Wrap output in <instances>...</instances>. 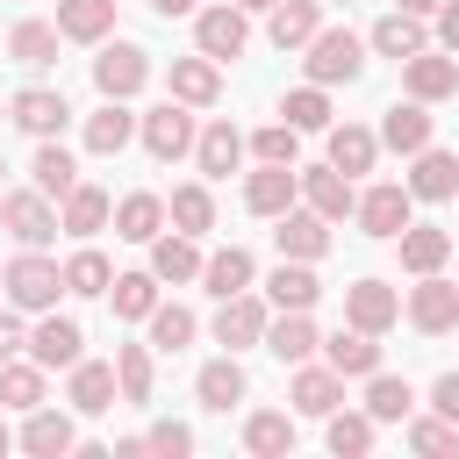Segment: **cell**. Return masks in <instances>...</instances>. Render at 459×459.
<instances>
[{
	"instance_id": "4dcf8cb0",
	"label": "cell",
	"mask_w": 459,
	"mask_h": 459,
	"mask_svg": "<svg viewBox=\"0 0 459 459\" xmlns=\"http://www.w3.org/2000/svg\"><path fill=\"white\" fill-rule=\"evenodd\" d=\"M258 280V258L244 251V244H222V251H201V287L222 301V294H244Z\"/></svg>"
},
{
	"instance_id": "f6af8a7d",
	"label": "cell",
	"mask_w": 459,
	"mask_h": 459,
	"mask_svg": "<svg viewBox=\"0 0 459 459\" xmlns=\"http://www.w3.org/2000/svg\"><path fill=\"white\" fill-rule=\"evenodd\" d=\"M57 43H65L57 22H14L7 29V57L14 65H57Z\"/></svg>"
},
{
	"instance_id": "9a60e30c",
	"label": "cell",
	"mask_w": 459,
	"mask_h": 459,
	"mask_svg": "<svg viewBox=\"0 0 459 459\" xmlns=\"http://www.w3.org/2000/svg\"><path fill=\"white\" fill-rule=\"evenodd\" d=\"M301 201V165H258L244 172V208L251 215H287Z\"/></svg>"
},
{
	"instance_id": "30bf717a",
	"label": "cell",
	"mask_w": 459,
	"mask_h": 459,
	"mask_svg": "<svg viewBox=\"0 0 459 459\" xmlns=\"http://www.w3.org/2000/svg\"><path fill=\"white\" fill-rule=\"evenodd\" d=\"M29 359H36L43 373H57V366L72 373V366L86 359V330H79L72 316H57V308H43V316H36V330H29Z\"/></svg>"
},
{
	"instance_id": "ffe728a7",
	"label": "cell",
	"mask_w": 459,
	"mask_h": 459,
	"mask_svg": "<svg viewBox=\"0 0 459 459\" xmlns=\"http://www.w3.org/2000/svg\"><path fill=\"white\" fill-rule=\"evenodd\" d=\"M115 359H79L72 366V387H65V402H72V416H108L115 409Z\"/></svg>"
},
{
	"instance_id": "7dc6e473",
	"label": "cell",
	"mask_w": 459,
	"mask_h": 459,
	"mask_svg": "<svg viewBox=\"0 0 459 459\" xmlns=\"http://www.w3.org/2000/svg\"><path fill=\"white\" fill-rule=\"evenodd\" d=\"M151 344H115V387H122V402L129 409H143L151 402Z\"/></svg>"
},
{
	"instance_id": "9c48e42d",
	"label": "cell",
	"mask_w": 459,
	"mask_h": 459,
	"mask_svg": "<svg viewBox=\"0 0 459 459\" xmlns=\"http://www.w3.org/2000/svg\"><path fill=\"white\" fill-rule=\"evenodd\" d=\"M265 323H273V308H265L251 287L215 301V344H222V351H251V344H265Z\"/></svg>"
},
{
	"instance_id": "d590c367",
	"label": "cell",
	"mask_w": 459,
	"mask_h": 459,
	"mask_svg": "<svg viewBox=\"0 0 459 459\" xmlns=\"http://www.w3.org/2000/svg\"><path fill=\"white\" fill-rule=\"evenodd\" d=\"M394 251H402L409 273H445V258H452V230H437V222H409V230L394 237Z\"/></svg>"
},
{
	"instance_id": "60d3db41",
	"label": "cell",
	"mask_w": 459,
	"mask_h": 459,
	"mask_svg": "<svg viewBox=\"0 0 459 459\" xmlns=\"http://www.w3.org/2000/svg\"><path fill=\"white\" fill-rule=\"evenodd\" d=\"M409 409H416V387L402 373H366V416L373 423H409Z\"/></svg>"
},
{
	"instance_id": "6da1fadb",
	"label": "cell",
	"mask_w": 459,
	"mask_h": 459,
	"mask_svg": "<svg viewBox=\"0 0 459 459\" xmlns=\"http://www.w3.org/2000/svg\"><path fill=\"white\" fill-rule=\"evenodd\" d=\"M57 294H65V273H57V258H43V251H22V258L0 273V301L22 308V316L57 308Z\"/></svg>"
},
{
	"instance_id": "7402d4cb",
	"label": "cell",
	"mask_w": 459,
	"mask_h": 459,
	"mask_svg": "<svg viewBox=\"0 0 459 459\" xmlns=\"http://www.w3.org/2000/svg\"><path fill=\"white\" fill-rule=\"evenodd\" d=\"M316 301H323V280L308 258H280L265 273V308H316Z\"/></svg>"
},
{
	"instance_id": "91938a15",
	"label": "cell",
	"mask_w": 459,
	"mask_h": 459,
	"mask_svg": "<svg viewBox=\"0 0 459 459\" xmlns=\"http://www.w3.org/2000/svg\"><path fill=\"white\" fill-rule=\"evenodd\" d=\"M237 7H244V14H265V7H273V0H237Z\"/></svg>"
},
{
	"instance_id": "d6a6232c",
	"label": "cell",
	"mask_w": 459,
	"mask_h": 459,
	"mask_svg": "<svg viewBox=\"0 0 459 459\" xmlns=\"http://www.w3.org/2000/svg\"><path fill=\"white\" fill-rule=\"evenodd\" d=\"M129 143H136L129 100H100V108L86 115V151H93V158H115V151H129Z\"/></svg>"
},
{
	"instance_id": "83f0119b",
	"label": "cell",
	"mask_w": 459,
	"mask_h": 459,
	"mask_svg": "<svg viewBox=\"0 0 459 459\" xmlns=\"http://www.w3.org/2000/svg\"><path fill=\"white\" fill-rule=\"evenodd\" d=\"M323 136H330V165H337L344 179H359V172L380 165V136H373L366 122H330Z\"/></svg>"
},
{
	"instance_id": "11a10c76",
	"label": "cell",
	"mask_w": 459,
	"mask_h": 459,
	"mask_svg": "<svg viewBox=\"0 0 459 459\" xmlns=\"http://www.w3.org/2000/svg\"><path fill=\"white\" fill-rule=\"evenodd\" d=\"M430 409H437L445 423H459V373H437V380H430Z\"/></svg>"
},
{
	"instance_id": "7c38bea8",
	"label": "cell",
	"mask_w": 459,
	"mask_h": 459,
	"mask_svg": "<svg viewBox=\"0 0 459 459\" xmlns=\"http://www.w3.org/2000/svg\"><path fill=\"white\" fill-rule=\"evenodd\" d=\"M14 445H22V452H36V459H65V452H79V423H72L65 409L36 402V409H22V430H14Z\"/></svg>"
},
{
	"instance_id": "be15d7a7",
	"label": "cell",
	"mask_w": 459,
	"mask_h": 459,
	"mask_svg": "<svg viewBox=\"0 0 459 459\" xmlns=\"http://www.w3.org/2000/svg\"><path fill=\"white\" fill-rule=\"evenodd\" d=\"M0 186H7V158H0Z\"/></svg>"
},
{
	"instance_id": "6f0895ef",
	"label": "cell",
	"mask_w": 459,
	"mask_h": 459,
	"mask_svg": "<svg viewBox=\"0 0 459 459\" xmlns=\"http://www.w3.org/2000/svg\"><path fill=\"white\" fill-rule=\"evenodd\" d=\"M394 7H402V14H423V22H430V14L445 7V0H394Z\"/></svg>"
},
{
	"instance_id": "4316f807",
	"label": "cell",
	"mask_w": 459,
	"mask_h": 459,
	"mask_svg": "<svg viewBox=\"0 0 459 459\" xmlns=\"http://www.w3.org/2000/svg\"><path fill=\"white\" fill-rule=\"evenodd\" d=\"M373 136H380V151L416 158V151L430 143V108H423V100H394V108L380 115V129H373Z\"/></svg>"
},
{
	"instance_id": "d6986e66",
	"label": "cell",
	"mask_w": 459,
	"mask_h": 459,
	"mask_svg": "<svg viewBox=\"0 0 459 459\" xmlns=\"http://www.w3.org/2000/svg\"><path fill=\"white\" fill-rule=\"evenodd\" d=\"M265 351H273L280 366H301V359L323 351V330L308 323V308H280V316L265 323Z\"/></svg>"
},
{
	"instance_id": "b9f144b4",
	"label": "cell",
	"mask_w": 459,
	"mask_h": 459,
	"mask_svg": "<svg viewBox=\"0 0 459 459\" xmlns=\"http://www.w3.org/2000/svg\"><path fill=\"white\" fill-rule=\"evenodd\" d=\"M165 222H172V230H186V237H208V230H215V194H208L201 179H194V186H172Z\"/></svg>"
},
{
	"instance_id": "603a6c76",
	"label": "cell",
	"mask_w": 459,
	"mask_h": 459,
	"mask_svg": "<svg viewBox=\"0 0 459 459\" xmlns=\"http://www.w3.org/2000/svg\"><path fill=\"white\" fill-rule=\"evenodd\" d=\"M194 394H201V409H215V416H230L244 394H251V380H244V366H237V351H222V359H208L201 373H194Z\"/></svg>"
},
{
	"instance_id": "2e32d148",
	"label": "cell",
	"mask_w": 459,
	"mask_h": 459,
	"mask_svg": "<svg viewBox=\"0 0 459 459\" xmlns=\"http://www.w3.org/2000/svg\"><path fill=\"white\" fill-rule=\"evenodd\" d=\"M273 244H280V258H308V265H316V258L330 251V222L294 201L287 215H273Z\"/></svg>"
},
{
	"instance_id": "484cf974",
	"label": "cell",
	"mask_w": 459,
	"mask_h": 459,
	"mask_svg": "<svg viewBox=\"0 0 459 459\" xmlns=\"http://www.w3.org/2000/svg\"><path fill=\"white\" fill-rule=\"evenodd\" d=\"M165 86H172V100H186V108H215V93H222V65L215 57H172V72H165Z\"/></svg>"
},
{
	"instance_id": "cb8c5ba5",
	"label": "cell",
	"mask_w": 459,
	"mask_h": 459,
	"mask_svg": "<svg viewBox=\"0 0 459 459\" xmlns=\"http://www.w3.org/2000/svg\"><path fill=\"white\" fill-rule=\"evenodd\" d=\"M287 402H294V416H330V409H344V373H330V366H294V387H287Z\"/></svg>"
},
{
	"instance_id": "74e56055",
	"label": "cell",
	"mask_w": 459,
	"mask_h": 459,
	"mask_svg": "<svg viewBox=\"0 0 459 459\" xmlns=\"http://www.w3.org/2000/svg\"><path fill=\"white\" fill-rule=\"evenodd\" d=\"M115 0H57V36L65 43H108Z\"/></svg>"
},
{
	"instance_id": "94428289",
	"label": "cell",
	"mask_w": 459,
	"mask_h": 459,
	"mask_svg": "<svg viewBox=\"0 0 459 459\" xmlns=\"http://www.w3.org/2000/svg\"><path fill=\"white\" fill-rule=\"evenodd\" d=\"M7 445H14V430H7V423H0V452H7Z\"/></svg>"
},
{
	"instance_id": "44dd1931",
	"label": "cell",
	"mask_w": 459,
	"mask_h": 459,
	"mask_svg": "<svg viewBox=\"0 0 459 459\" xmlns=\"http://www.w3.org/2000/svg\"><path fill=\"white\" fill-rule=\"evenodd\" d=\"M351 201H359V194H351V179H344L330 158L301 172V208H316L323 222H344V215H351Z\"/></svg>"
},
{
	"instance_id": "ba28073f",
	"label": "cell",
	"mask_w": 459,
	"mask_h": 459,
	"mask_svg": "<svg viewBox=\"0 0 459 459\" xmlns=\"http://www.w3.org/2000/svg\"><path fill=\"white\" fill-rule=\"evenodd\" d=\"M409 323L423 330V337H445V330H459V280H445V273H416V287H409Z\"/></svg>"
},
{
	"instance_id": "4fadbf2b",
	"label": "cell",
	"mask_w": 459,
	"mask_h": 459,
	"mask_svg": "<svg viewBox=\"0 0 459 459\" xmlns=\"http://www.w3.org/2000/svg\"><path fill=\"white\" fill-rule=\"evenodd\" d=\"M402 86H409V100H423V108H430V100H452V93H459V57L423 43L416 57H402Z\"/></svg>"
},
{
	"instance_id": "c3c4849f",
	"label": "cell",
	"mask_w": 459,
	"mask_h": 459,
	"mask_svg": "<svg viewBox=\"0 0 459 459\" xmlns=\"http://www.w3.org/2000/svg\"><path fill=\"white\" fill-rule=\"evenodd\" d=\"M43 402V366L36 359H0V409H36Z\"/></svg>"
},
{
	"instance_id": "f907efd6",
	"label": "cell",
	"mask_w": 459,
	"mask_h": 459,
	"mask_svg": "<svg viewBox=\"0 0 459 459\" xmlns=\"http://www.w3.org/2000/svg\"><path fill=\"white\" fill-rule=\"evenodd\" d=\"M244 151H251L258 165H294V158H301V129H294V122H265L258 136H244Z\"/></svg>"
},
{
	"instance_id": "7a4b0ae2",
	"label": "cell",
	"mask_w": 459,
	"mask_h": 459,
	"mask_svg": "<svg viewBox=\"0 0 459 459\" xmlns=\"http://www.w3.org/2000/svg\"><path fill=\"white\" fill-rule=\"evenodd\" d=\"M301 50H308L301 65H308L316 86H351L366 72V36H351V29H316Z\"/></svg>"
},
{
	"instance_id": "680465c9",
	"label": "cell",
	"mask_w": 459,
	"mask_h": 459,
	"mask_svg": "<svg viewBox=\"0 0 459 459\" xmlns=\"http://www.w3.org/2000/svg\"><path fill=\"white\" fill-rule=\"evenodd\" d=\"M151 7H158V14H165V22H172V14H194V7H201V0H151Z\"/></svg>"
},
{
	"instance_id": "836d02e7",
	"label": "cell",
	"mask_w": 459,
	"mask_h": 459,
	"mask_svg": "<svg viewBox=\"0 0 459 459\" xmlns=\"http://www.w3.org/2000/svg\"><path fill=\"white\" fill-rule=\"evenodd\" d=\"M29 186H36V194H50V201H65V194L79 186V158H72L57 136H43V143H36V158H29Z\"/></svg>"
},
{
	"instance_id": "8992f818",
	"label": "cell",
	"mask_w": 459,
	"mask_h": 459,
	"mask_svg": "<svg viewBox=\"0 0 459 459\" xmlns=\"http://www.w3.org/2000/svg\"><path fill=\"white\" fill-rule=\"evenodd\" d=\"M93 86H100V100H136V93L151 86V50H143V43H100Z\"/></svg>"
},
{
	"instance_id": "e575fe53",
	"label": "cell",
	"mask_w": 459,
	"mask_h": 459,
	"mask_svg": "<svg viewBox=\"0 0 459 459\" xmlns=\"http://www.w3.org/2000/svg\"><path fill=\"white\" fill-rule=\"evenodd\" d=\"M323 366L344 373V380H366V373H380V337H366V330H337V337H323Z\"/></svg>"
},
{
	"instance_id": "e7e4bbea",
	"label": "cell",
	"mask_w": 459,
	"mask_h": 459,
	"mask_svg": "<svg viewBox=\"0 0 459 459\" xmlns=\"http://www.w3.org/2000/svg\"><path fill=\"white\" fill-rule=\"evenodd\" d=\"M0 122H7V108H0Z\"/></svg>"
},
{
	"instance_id": "db71d44e",
	"label": "cell",
	"mask_w": 459,
	"mask_h": 459,
	"mask_svg": "<svg viewBox=\"0 0 459 459\" xmlns=\"http://www.w3.org/2000/svg\"><path fill=\"white\" fill-rule=\"evenodd\" d=\"M29 351V323H22V308H0V359H22Z\"/></svg>"
},
{
	"instance_id": "ee69618b",
	"label": "cell",
	"mask_w": 459,
	"mask_h": 459,
	"mask_svg": "<svg viewBox=\"0 0 459 459\" xmlns=\"http://www.w3.org/2000/svg\"><path fill=\"white\" fill-rule=\"evenodd\" d=\"M143 330H151V337H143L151 351H186L201 323H194V308H179V301H158V308L143 316Z\"/></svg>"
},
{
	"instance_id": "277c9868",
	"label": "cell",
	"mask_w": 459,
	"mask_h": 459,
	"mask_svg": "<svg viewBox=\"0 0 459 459\" xmlns=\"http://www.w3.org/2000/svg\"><path fill=\"white\" fill-rule=\"evenodd\" d=\"M351 215H359V230H366V237L394 244V237L416 222V194H409L402 179H380V186H366V194L351 201Z\"/></svg>"
},
{
	"instance_id": "5b68a950",
	"label": "cell",
	"mask_w": 459,
	"mask_h": 459,
	"mask_svg": "<svg viewBox=\"0 0 459 459\" xmlns=\"http://www.w3.org/2000/svg\"><path fill=\"white\" fill-rule=\"evenodd\" d=\"M244 43H251V14H244L237 0H222V7H194V50H201V57L230 65V57H244Z\"/></svg>"
},
{
	"instance_id": "f5cc1de1",
	"label": "cell",
	"mask_w": 459,
	"mask_h": 459,
	"mask_svg": "<svg viewBox=\"0 0 459 459\" xmlns=\"http://www.w3.org/2000/svg\"><path fill=\"white\" fill-rule=\"evenodd\" d=\"M143 452H158V459H186V452H194V430H186L179 416H158V423L143 430Z\"/></svg>"
},
{
	"instance_id": "8d00e7d4",
	"label": "cell",
	"mask_w": 459,
	"mask_h": 459,
	"mask_svg": "<svg viewBox=\"0 0 459 459\" xmlns=\"http://www.w3.org/2000/svg\"><path fill=\"white\" fill-rule=\"evenodd\" d=\"M373 437H380V423H373L366 409H330V416H323V445H330L337 459H366Z\"/></svg>"
},
{
	"instance_id": "9f6ffc18",
	"label": "cell",
	"mask_w": 459,
	"mask_h": 459,
	"mask_svg": "<svg viewBox=\"0 0 459 459\" xmlns=\"http://www.w3.org/2000/svg\"><path fill=\"white\" fill-rule=\"evenodd\" d=\"M430 22H437V50H452V57H459V0H445Z\"/></svg>"
},
{
	"instance_id": "f1b7e54d",
	"label": "cell",
	"mask_w": 459,
	"mask_h": 459,
	"mask_svg": "<svg viewBox=\"0 0 459 459\" xmlns=\"http://www.w3.org/2000/svg\"><path fill=\"white\" fill-rule=\"evenodd\" d=\"M194 165H201V179H230L244 165V129L237 122H208L194 136Z\"/></svg>"
},
{
	"instance_id": "e0dca14e",
	"label": "cell",
	"mask_w": 459,
	"mask_h": 459,
	"mask_svg": "<svg viewBox=\"0 0 459 459\" xmlns=\"http://www.w3.org/2000/svg\"><path fill=\"white\" fill-rule=\"evenodd\" d=\"M108 215H115V201H108V186H93V179H79V186L57 201V230H65V237H79V244H86V237H100V230H108Z\"/></svg>"
},
{
	"instance_id": "bcb514c9",
	"label": "cell",
	"mask_w": 459,
	"mask_h": 459,
	"mask_svg": "<svg viewBox=\"0 0 459 459\" xmlns=\"http://www.w3.org/2000/svg\"><path fill=\"white\" fill-rule=\"evenodd\" d=\"M57 273H65V294H79V301L108 294V280H115V265H108V258H100L93 244H79V251H72V258H65Z\"/></svg>"
},
{
	"instance_id": "6125c7cd",
	"label": "cell",
	"mask_w": 459,
	"mask_h": 459,
	"mask_svg": "<svg viewBox=\"0 0 459 459\" xmlns=\"http://www.w3.org/2000/svg\"><path fill=\"white\" fill-rule=\"evenodd\" d=\"M323 7H351V0H323Z\"/></svg>"
},
{
	"instance_id": "52a82bcc",
	"label": "cell",
	"mask_w": 459,
	"mask_h": 459,
	"mask_svg": "<svg viewBox=\"0 0 459 459\" xmlns=\"http://www.w3.org/2000/svg\"><path fill=\"white\" fill-rule=\"evenodd\" d=\"M136 136H143V151H151L158 165H172V158L194 151L201 129H194V108H186V100H158L151 115H136Z\"/></svg>"
},
{
	"instance_id": "d4e9b609",
	"label": "cell",
	"mask_w": 459,
	"mask_h": 459,
	"mask_svg": "<svg viewBox=\"0 0 459 459\" xmlns=\"http://www.w3.org/2000/svg\"><path fill=\"white\" fill-rule=\"evenodd\" d=\"M423 43H430L423 14H402V7H394V14H380V22L366 29V50H373V57H394V65H402V57H416Z\"/></svg>"
},
{
	"instance_id": "1f68e13d",
	"label": "cell",
	"mask_w": 459,
	"mask_h": 459,
	"mask_svg": "<svg viewBox=\"0 0 459 459\" xmlns=\"http://www.w3.org/2000/svg\"><path fill=\"white\" fill-rule=\"evenodd\" d=\"M316 29H323V0H273V7H265V36H273V50H301Z\"/></svg>"
},
{
	"instance_id": "ac0fdd59",
	"label": "cell",
	"mask_w": 459,
	"mask_h": 459,
	"mask_svg": "<svg viewBox=\"0 0 459 459\" xmlns=\"http://www.w3.org/2000/svg\"><path fill=\"white\" fill-rule=\"evenodd\" d=\"M151 273H158V287H186V280H201V237H186V230H158V237H151Z\"/></svg>"
},
{
	"instance_id": "816d5d0a",
	"label": "cell",
	"mask_w": 459,
	"mask_h": 459,
	"mask_svg": "<svg viewBox=\"0 0 459 459\" xmlns=\"http://www.w3.org/2000/svg\"><path fill=\"white\" fill-rule=\"evenodd\" d=\"M409 452H423V459L459 452V423H445L437 409H430V416H416V409H409Z\"/></svg>"
},
{
	"instance_id": "5bb4252c",
	"label": "cell",
	"mask_w": 459,
	"mask_h": 459,
	"mask_svg": "<svg viewBox=\"0 0 459 459\" xmlns=\"http://www.w3.org/2000/svg\"><path fill=\"white\" fill-rule=\"evenodd\" d=\"M7 122H14V129H29V136L43 143V136H65V122H72V100H65L57 86H22V93L7 100Z\"/></svg>"
},
{
	"instance_id": "ab89813d",
	"label": "cell",
	"mask_w": 459,
	"mask_h": 459,
	"mask_svg": "<svg viewBox=\"0 0 459 459\" xmlns=\"http://www.w3.org/2000/svg\"><path fill=\"white\" fill-rule=\"evenodd\" d=\"M244 452L287 459V452H294V416H287V409H251V416H244Z\"/></svg>"
},
{
	"instance_id": "f35d334b",
	"label": "cell",
	"mask_w": 459,
	"mask_h": 459,
	"mask_svg": "<svg viewBox=\"0 0 459 459\" xmlns=\"http://www.w3.org/2000/svg\"><path fill=\"white\" fill-rule=\"evenodd\" d=\"M108 222H115V237H122V244H151V237L165 230V201H158V194H122Z\"/></svg>"
},
{
	"instance_id": "681fc988",
	"label": "cell",
	"mask_w": 459,
	"mask_h": 459,
	"mask_svg": "<svg viewBox=\"0 0 459 459\" xmlns=\"http://www.w3.org/2000/svg\"><path fill=\"white\" fill-rule=\"evenodd\" d=\"M280 115H287V122H294L301 136L330 129V86H316V79H308V86H294V93L280 100Z\"/></svg>"
},
{
	"instance_id": "8fae6325",
	"label": "cell",
	"mask_w": 459,
	"mask_h": 459,
	"mask_svg": "<svg viewBox=\"0 0 459 459\" xmlns=\"http://www.w3.org/2000/svg\"><path fill=\"white\" fill-rule=\"evenodd\" d=\"M344 323L366 330V337H387V330L402 323V294H394L387 280H351V287H344Z\"/></svg>"
},
{
	"instance_id": "f546056e",
	"label": "cell",
	"mask_w": 459,
	"mask_h": 459,
	"mask_svg": "<svg viewBox=\"0 0 459 459\" xmlns=\"http://www.w3.org/2000/svg\"><path fill=\"white\" fill-rule=\"evenodd\" d=\"M402 186H409L416 201H452V194H459V158H452V151H437V143H423Z\"/></svg>"
},
{
	"instance_id": "3957f363",
	"label": "cell",
	"mask_w": 459,
	"mask_h": 459,
	"mask_svg": "<svg viewBox=\"0 0 459 459\" xmlns=\"http://www.w3.org/2000/svg\"><path fill=\"white\" fill-rule=\"evenodd\" d=\"M0 230L22 244V251H43L57 237V201L36 194V186H0Z\"/></svg>"
},
{
	"instance_id": "7bdbcfd3",
	"label": "cell",
	"mask_w": 459,
	"mask_h": 459,
	"mask_svg": "<svg viewBox=\"0 0 459 459\" xmlns=\"http://www.w3.org/2000/svg\"><path fill=\"white\" fill-rule=\"evenodd\" d=\"M108 301H115L122 323H143V316L158 308V273H151V265H143V273H115V280H108Z\"/></svg>"
}]
</instances>
